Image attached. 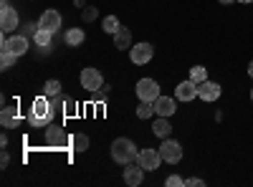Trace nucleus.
Listing matches in <instances>:
<instances>
[{"label": "nucleus", "mask_w": 253, "mask_h": 187, "mask_svg": "<svg viewBox=\"0 0 253 187\" xmlns=\"http://www.w3.org/2000/svg\"><path fill=\"white\" fill-rule=\"evenodd\" d=\"M71 139L69 134L63 132V127H58V124H48L46 127V144L48 147H66Z\"/></svg>", "instance_id": "obj_9"}, {"label": "nucleus", "mask_w": 253, "mask_h": 187, "mask_svg": "<svg viewBox=\"0 0 253 187\" xmlns=\"http://www.w3.org/2000/svg\"><path fill=\"white\" fill-rule=\"evenodd\" d=\"M248 76L253 78V61H251V64H248Z\"/></svg>", "instance_id": "obj_31"}, {"label": "nucleus", "mask_w": 253, "mask_h": 187, "mask_svg": "<svg viewBox=\"0 0 253 187\" xmlns=\"http://www.w3.org/2000/svg\"><path fill=\"white\" fill-rule=\"evenodd\" d=\"M152 104H155V114L157 116H167V119H170L177 112V104H175L172 96H157Z\"/></svg>", "instance_id": "obj_13"}, {"label": "nucleus", "mask_w": 253, "mask_h": 187, "mask_svg": "<svg viewBox=\"0 0 253 187\" xmlns=\"http://www.w3.org/2000/svg\"><path fill=\"white\" fill-rule=\"evenodd\" d=\"M114 48H117V51L132 48V33H129V28H119V31L114 33Z\"/></svg>", "instance_id": "obj_17"}, {"label": "nucleus", "mask_w": 253, "mask_h": 187, "mask_svg": "<svg viewBox=\"0 0 253 187\" xmlns=\"http://www.w3.org/2000/svg\"><path fill=\"white\" fill-rule=\"evenodd\" d=\"M71 144H74L76 152H84V150H89V137H86V134H76V137L71 139Z\"/></svg>", "instance_id": "obj_26"}, {"label": "nucleus", "mask_w": 253, "mask_h": 187, "mask_svg": "<svg viewBox=\"0 0 253 187\" xmlns=\"http://www.w3.org/2000/svg\"><path fill=\"white\" fill-rule=\"evenodd\" d=\"M43 94H46V96H58V94H61V81L48 78L46 84H43Z\"/></svg>", "instance_id": "obj_24"}, {"label": "nucleus", "mask_w": 253, "mask_h": 187, "mask_svg": "<svg viewBox=\"0 0 253 187\" xmlns=\"http://www.w3.org/2000/svg\"><path fill=\"white\" fill-rule=\"evenodd\" d=\"M56 119V109L51 107L48 96H41L33 101L31 107V114H28V124L31 127H48V124H53Z\"/></svg>", "instance_id": "obj_1"}, {"label": "nucleus", "mask_w": 253, "mask_h": 187, "mask_svg": "<svg viewBox=\"0 0 253 187\" xmlns=\"http://www.w3.org/2000/svg\"><path fill=\"white\" fill-rule=\"evenodd\" d=\"M175 96H177V101H193V99L198 96V84H195L193 78L180 81L177 89H175Z\"/></svg>", "instance_id": "obj_14"}, {"label": "nucleus", "mask_w": 253, "mask_h": 187, "mask_svg": "<svg viewBox=\"0 0 253 187\" xmlns=\"http://www.w3.org/2000/svg\"><path fill=\"white\" fill-rule=\"evenodd\" d=\"M38 28H43L48 33H56L61 28V13L58 10H43L38 18Z\"/></svg>", "instance_id": "obj_11"}, {"label": "nucleus", "mask_w": 253, "mask_h": 187, "mask_svg": "<svg viewBox=\"0 0 253 187\" xmlns=\"http://www.w3.org/2000/svg\"><path fill=\"white\" fill-rule=\"evenodd\" d=\"M137 147H134V142L132 139H126V137H117L112 142V159L117 164H129L137 159Z\"/></svg>", "instance_id": "obj_2"}, {"label": "nucleus", "mask_w": 253, "mask_h": 187, "mask_svg": "<svg viewBox=\"0 0 253 187\" xmlns=\"http://www.w3.org/2000/svg\"><path fill=\"white\" fill-rule=\"evenodd\" d=\"M238 3H246L248 5V3H253V0H238Z\"/></svg>", "instance_id": "obj_33"}, {"label": "nucleus", "mask_w": 253, "mask_h": 187, "mask_svg": "<svg viewBox=\"0 0 253 187\" xmlns=\"http://www.w3.org/2000/svg\"><path fill=\"white\" fill-rule=\"evenodd\" d=\"M0 46H3L5 51H13V53L20 58V56L28 51V38H26V36H10V38H5V33H3ZM3 48H0V51H3Z\"/></svg>", "instance_id": "obj_8"}, {"label": "nucleus", "mask_w": 253, "mask_h": 187, "mask_svg": "<svg viewBox=\"0 0 253 187\" xmlns=\"http://www.w3.org/2000/svg\"><path fill=\"white\" fill-rule=\"evenodd\" d=\"M150 116H155V104L152 101H139L137 119H150Z\"/></svg>", "instance_id": "obj_21"}, {"label": "nucleus", "mask_w": 253, "mask_h": 187, "mask_svg": "<svg viewBox=\"0 0 253 187\" xmlns=\"http://www.w3.org/2000/svg\"><path fill=\"white\" fill-rule=\"evenodd\" d=\"M165 185H167V187H182V185H185V180H182V177H177V175H172V177H167V180H165Z\"/></svg>", "instance_id": "obj_28"}, {"label": "nucleus", "mask_w": 253, "mask_h": 187, "mask_svg": "<svg viewBox=\"0 0 253 187\" xmlns=\"http://www.w3.org/2000/svg\"><path fill=\"white\" fill-rule=\"evenodd\" d=\"M251 101H253V89H251Z\"/></svg>", "instance_id": "obj_34"}, {"label": "nucleus", "mask_w": 253, "mask_h": 187, "mask_svg": "<svg viewBox=\"0 0 253 187\" xmlns=\"http://www.w3.org/2000/svg\"><path fill=\"white\" fill-rule=\"evenodd\" d=\"M137 96H139V101H155L160 96V84L155 78H139L137 81Z\"/></svg>", "instance_id": "obj_5"}, {"label": "nucleus", "mask_w": 253, "mask_h": 187, "mask_svg": "<svg viewBox=\"0 0 253 187\" xmlns=\"http://www.w3.org/2000/svg\"><path fill=\"white\" fill-rule=\"evenodd\" d=\"M152 56H155V48L147 43V40H142V43H137V46L129 48V58H132V64H137V66L150 64Z\"/></svg>", "instance_id": "obj_4"}, {"label": "nucleus", "mask_w": 253, "mask_h": 187, "mask_svg": "<svg viewBox=\"0 0 253 187\" xmlns=\"http://www.w3.org/2000/svg\"><path fill=\"white\" fill-rule=\"evenodd\" d=\"M101 28L114 36V33L122 28V23H119V18H117V15H107V18H104V23H101Z\"/></svg>", "instance_id": "obj_22"}, {"label": "nucleus", "mask_w": 253, "mask_h": 187, "mask_svg": "<svg viewBox=\"0 0 253 187\" xmlns=\"http://www.w3.org/2000/svg\"><path fill=\"white\" fill-rule=\"evenodd\" d=\"M185 185H190V187H203L205 180H200V177H190V180H185Z\"/></svg>", "instance_id": "obj_29"}, {"label": "nucleus", "mask_w": 253, "mask_h": 187, "mask_svg": "<svg viewBox=\"0 0 253 187\" xmlns=\"http://www.w3.org/2000/svg\"><path fill=\"white\" fill-rule=\"evenodd\" d=\"M79 81H81V89H86L89 94H94V91H99V89L104 86V76H101V71H99V69H91V66L81 71Z\"/></svg>", "instance_id": "obj_3"}, {"label": "nucleus", "mask_w": 253, "mask_h": 187, "mask_svg": "<svg viewBox=\"0 0 253 187\" xmlns=\"http://www.w3.org/2000/svg\"><path fill=\"white\" fill-rule=\"evenodd\" d=\"M137 162L142 164V167H144L147 172H155V170H160V164H162L165 159H162L160 150H139Z\"/></svg>", "instance_id": "obj_6"}, {"label": "nucleus", "mask_w": 253, "mask_h": 187, "mask_svg": "<svg viewBox=\"0 0 253 187\" xmlns=\"http://www.w3.org/2000/svg\"><path fill=\"white\" fill-rule=\"evenodd\" d=\"M220 3H223V5H228V3H233V0H220Z\"/></svg>", "instance_id": "obj_32"}, {"label": "nucleus", "mask_w": 253, "mask_h": 187, "mask_svg": "<svg viewBox=\"0 0 253 187\" xmlns=\"http://www.w3.org/2000/svg\"><path fill=\"white\" fill-rule=\"evenodd\" d=\"M18 121H20L18 109L15 107H3V112H0V124H3L5 129H15Z\"/></svg>", "instance_id": "obj_16"}, {"label": "nucleus", "mask_w": 253, "mask_h": 187, "mask_svg": "<svg viewBox=\"0 0 253 187\" xmlns=\"http://www.w3.org/2000/svg\"><path fill=\"white\" fill-rule=\"evenodd\" d=\"M63 114H66V116H74L76 114V101L69 99V96H66V101H63Z\"/></svg>", "instance_id": "obj_27"}, {"label": "nucleus", "mask_w": 253, "mask_h": 187, "mask_svg": "<svg viewBox=\"0 0 253 187\" xmlns=\"http://www.w3.org/2000/svg\"><path fill=\"white\" fill-rule=\"evenodd\" d=\"M15 58H18V56H15L13 51H5V48H3V51H0V69H10V66L15 64Z\"/></svg>", "instance_id": "obj_25"}, {"label": "nucleus", "mask_w": 253, "mask_h": 187, "mask_svg": "<svg viewBox=\"0 0 253 187\" xmlns=\"http://www.w3.org/2000/svg\"><path fill=\"white\" fill-rule=\"evenodd\" d=\"M20 23V18L15 13V8H10L8 3H3V10H0V31L3 33H13Z\"/></svg>", "instance_id": "obj_10"}, {"label": "nucleus", "mask_w": 253, "mask_h": 187, "mask_svg": "<svg viewBox=\"0 0 253 187\" xmlns=\"http://www.w3.org/2000/svg\"><path fill=\"white\" fill-rule=\"evenodd\" d=\"M170 132H172V124L167 121V116H157L155 124H152V134L160 137V139H167V137H170Z\"/></svg>", "instance_id": "obj_18"}, {"label": "nucleus", "mask_w": 253, "mask_h": 187, "mask_svg": "<svg viewBox=\"0 0 253 187\" xmlns=\"http://www.w3.org/2000/svg\"><path fill=\"white\" fill-rule=\"evenodd\" d=\"M190 78H193L195 84H203V81H208V69L205 66H193L190 69Z\"/></svg>", "instance_id": "obj_23"}, {"label": "nucleus", "mask_w": 253, "mask_h": 187, "mask_svg": "<svg viewBox=\"0 0 253 187\" xmlns=\"http://www.w3.org/2000/svg\"><path fill=\"white\" fill-rule=\"evenodd\" d=\"M144 167L137 162V164H124V182L129 185V187H137V185H142V180H144Z\"/></svg>", "instance_id": "obj_12"}, {"label": "nucleus", "mask_w": 253, "mask_h": 187, "mask_svg": "<svg viewBox=\"0 0 253 187\" xmlns=\"http://www.w3.org/2000/svg\"><path fill=\"white\" fill-rule=\"evenodd\" d=\"M96 18V8H86L84 10V20H94Z\"/></svg>", "instance_id": "obj_30"}, {"label": "nucleus", "mask_w": 253, "mask_h": 187, "mask_svg": "<svg viewBox=\"0 0 253 187\" xmlns=\"http://www.w3.org/2000/svg\"><path fill=\"white\" fill-rule=\"evenodd\" d=\"M84 38H86V33H84L81 28H71V31L66 33V43H69L71 48H76V46L84 43Z\"/></svg>", "instance_id": "obj_20"}, {"label": "nucleus", "mask_w": 253, "mask_h": 187, "mask_svg": "<svg viewBox=\"0 0 253 187\" xmlns=\"http://www.w3.org/2000/svg\"><path fill=\"white\" fill-rule=\"evenodd\" d=\"M220 86L218 84H213V81H203V84H198V96L203 99V101H218L220 99Z\"/></svg>", "instance_id": "obj_15"}, {"label": "nucleus", "mask_w": 253, "mask_h": 187, "mask_svg": "<svg viewBox=\"0 0 253 187\" xmlns=\"http://www.w3.org/2000/svg\"><path fill=\"white\" fill-rule=\"evenodd\" d=\"M160 154H162V159H165V162L177 164V162L182 159V147H180V142H175V139L167 137V139L162 142V147H160Z\"/></svg>", "instance_id": "obj_7"}, {"label": "nucleus", "mask_w": 253, "mask_h": 187, "mask_svg": "<svg viewBox=\"0 0 253 187\" xmlns=\"http://www.w3.org/2000/svg\"><path fill=\"white\" fill-rule=\"evenodd\" d=\"M51 38H53V33H48V31H43V28H38V31L33 33V40H36L38 48H48V46H51Z\"/></svg>", "instance_id": "obj_19"}]
</instances>
